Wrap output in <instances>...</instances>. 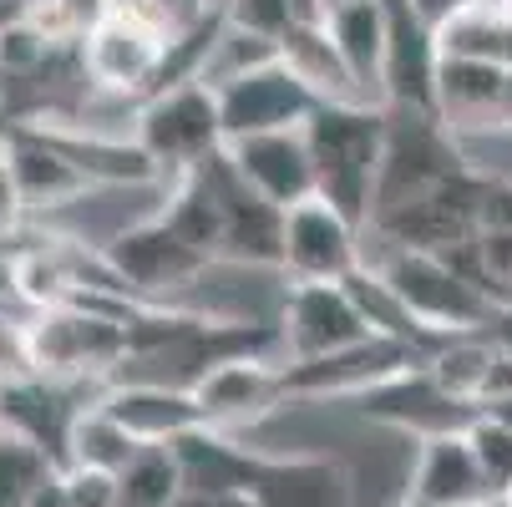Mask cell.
Masks as SVG:
<instances>
[{
    "label": "cell",
    "mask_w": 512,
    "mask_h": 507,
    "mask_svg": "<svg viewBox=\"0 0 512 507\" xmlns=\"http://www.w3.org/2000/svg\"><path fill=\"white\" fill-rule=\"evenodd\" d=\"M188 492H244L259 507H350L345 462L315 452H254L229 431H193L173 442Z\"/></svg>",
    "instance_id": "obj_1"
},
{
    "label": "cell",
    "mask_w": 512,
    "mask_h": 507,
    "mask_svg": "<svg viewBox=\"0 0 512 507\" xmlns=\"http://www.w3.org/2000/svg\"><path fill=\"white\" fill-rule=\"evenodd\" d=\"M305 142L315 158V198L340 208L355 229H371L386 153V107L320 102V112L305 122Z\"/></svg>",
    "instance_id": "obj_2"
},
{
    "label": "cell",
    "mask_w": 512,
    "mask_h": 507,
    "mask_svg": "<svg viewBox=\"0 0 512 507\" xmlns=\"http://www.w3.org/2000/svg\"><path fill=\"white\" fill-rule=\"evenodd\" d=\"M472 148L436 117V112H406L386 107V153H381V178H376V213L371 224L386 213L431 198L436 188H447L472 168Z\"/></svg>",
    "instance_id": "obj_3"
},
{
    "label": "cell",
    "mask_w": 512,
    "mask_h": 507,
    "mask_svg": "<svg viewBox=\"0 0 512 507\" xmlns=\"http://www.w3.org/2000/svg\"><path fill=\"white\" fill-rule=\"evenodd\" d=\"M365 264H376L386 284L406 300V310L431 335H487L497 320V305L472 289L442 254L421 249H365Z\"/></svg>",
    "instance_id": "obj_4"
},
{
    "label": "cell",
    "mask_w": 512,
    "mask_h": 507,
    "mask_svg": "<svg viewBox=\"0 0 512 507\" xmlns=\"http://www.w3.org/2000/svg\"><path fill=\"white\" fill-rule=\"evenodd\" d=\"M132 137L142 142L163 173V183L203 168L208 158L224 153V117H218V92L203 82L163 87L132 112Z\"/></svg>",
    "instance_id": "obj_5"
},
{
    "label": "cell",
    "mask_w": 512,
    "mask_h": 507,
    "mask_svg": "<svg viewBox=\"0 0 512 507\" xmlns=\"http://www.w3.org/2000/svg\"><path fill=\"white\" fill-rule=\"evenodd\" d=\"M102 259L112 264V274L127 284V295L142 300V305H173L183 289H193L213 264L188 249L158 213H148V219H137L117 234H107L102 244Z\"/></svg>",
    "instance_id": "obj_6"
},
{
    "label": "cell",
    "mask_w": 512,
    "mask_h": 507,
    "mask_svg": "<svg viewBox=\"0 0 512 507\" xmlns=\"http://www.w3.org/2000/svg\"><path fill=\"white\" fill-rule=\"evenodd\" d=\"M77 51H82V71H87L92 97H112V102H127L137 112L158 92L168 41L132 16H107L102 26H92V36Z\"/></svg>",
    "instance_id": "obj_7"
},
{
    "label": "cell",
    "mask_w": 512,
    "mask_h": 507,
    "mask_svg": "<svg viewBox=\"0 0 512 507\" xmlns=\"http://www.w3.org/2000/svg\"><path fill=\"white\" fill-rule=\"evenodd\" d=\"M365 264V229H355L325 198L284 213V284H345Z\"/></svg>",
    "instance_id": "obj_8"
},
{
    "label": "cell",
    "mask_w": 512,
    "mask_h": 507,
    "mask_svg": "<svg viewBox=\"0 0 512 507\" xmlns=\"http://www.w3.org/2000/svg\"><path fill=\"white\" fill-rule=\"evenodd\" d=\"M274 325H279L284 360H320V355H340L350 345L376 340L371 325L360 320V310L350 305L345 284H284Z\"/></svg>",
    "instance_id": "obj_9"
},
{
    "label": "cell",
    "mask_w": 512,
    "mask_h": 507,
    "mask_svg": "<svg viewBox=\"0 0 512 507\" xmlns=\"http://www.w3.org/2000/svg\"><path fill=\"white\" fill-rule=\"evenodd\" d=\"M279 366H284V360H269V355H234V360L208 366L188 386L193 401H198V411H203V426L239 437L244 426H259L264 416L284 411L289 401H284Z\"/></svg>",
    "instance_id": "obj_10"
},
{
    "label": "cell",
    "mask_w": 512,
    "mask_h": 507,
    "mask_svg": "<svg viewBox=\"0 0 512 507\" xmlns=\"http://www.w3.org/2000/svg\"><path fill=\"white\" fill-rule=\"evenodd\" d=\"M315 112H320V97L284 61H269V66L249 71V77L218 87L224 142L259 137V132H300Z\"/></svg>",
    "instance_id": "obj_11"
},
{
    "label": "cell",
    "mask_w": 512,
    "mask_h": 507,
    "mask_svg": "<svg viewBox=\"0 0 512 507\" xmlns=\"http://www.w3.org/2000/svg\"><path fill=\"white\" fill-rule=\"evenodd\" d=\"M203 178L224 208V259L218 264H244V269H279L284 259V208L259 198L234 163L218 153L203 163Z\"/></svg>",
    "instance_id": "obj_12"
},
{
    "label": "cell",
    "mask_w": 512,
    "mask_h": 507,
    "mask_svg": "<svg viewBox=\"0 0 512 507\" xmlns=\"http://www.w3.org/2000/svg\"><path fill=\"white\" fill-rule=\"evenodd\" d=\"M350 406H355L365 421H376V426L406 431L411 442L442 437V431H467V426L482 416V411H472V406H462V401H452V396L436 391V381L426 376V366H421V371H406V376H396V381L371 386L365 396H355Z\"/></svg>",
    "instance_id": "obj_13"
},
{
    "label": "cell",
    "mask_w": 512,
    "mask_h": 507,
    "mask_svg": "<svg viewBox=\"0 0 512 507\" xmlns=\"http://www.w3.org/2000/svg\"><path fill=\"white\" fill-rule=\"evenodd\" d=\"M224 158L234 163V173L269 198L274 208H295L315 198V158H310V142L305 127L300 132H259V137H239L224 142Z\"/></svg>",
    "instance_id": "obj_14"
},
{
    "label": "cell",
    "mask_w": 512,
    "mask_h": 507,
    "mask_svg": "<svg viewBox=\"0 0 512 507\" xmlns=\"http://www.w3.org/2000/svg\"><path fill=\"white\" fill-rule=\"evenodd\" d=\"M507 77H512V66H497V61L442 56V61H436V117H442L467 142V148L477 137L502 132Z\"/></svg>",
    "instance_id": "obj_15"
},
{
    "label": "cell",
    "mask_w": 512,
    "mask_h": 507,
    "mask_svg": "<svg viewBox=\"0 0 512 507\" xmlns=\"http://www.w3.org/2000/svg\"><path fill=\"white\" fill-rule=\"evenodd\" d=\"M386 26H391V46H386V107H406V112H436V31L416 16L411 0H386Z\"/></svg>",
    "instance_id": "obj_16"
},
{
    "label": "cell",
    "mask_w": 512,
    "mask_h": 507,
    "mask_svg": "<svg viewBox=\"0 0 512 507\" xmlns=\"http://www.w3.org/2000/svg\"><path fill=\"white\" fill-rule=\"evenodd\" d=\"M102 406L127 426V437L142 447H173L193 431H203V411L188 386H158V381H112L102 391Z\"/></svg>",
    "instance_id": "obj_17"
},
{
    "label": "cell",
    "mask_w": 512,
    "mask_h": 507,
    "mask_svg": "<svg viewBox=\"0 0 512 507\" xmlns=\"http://www.w3.org/2000/svg\"><path fill=\"white\" fill-rule=\"evenodd\" d=\"M406 497H416L426 507H487V502H497L477 457H472L467 431H442V437L416 442Z\"/></svg>",
    "instance_id": "obj_18"
},
{
    "label": "cell",
    "mask_w": 512,
    "mask_h": 507,
    "mask_svg": "<svg viewBox=\"0 0 512 507\" xmlns=\"http://www.w3.org/2000/svg\"><path fill=\"white\" fill-rule=\"evenodd\" d=\"M325 31H330L340 61L350 66L360 102L386 107V46H391L386 0H335Z\"/></svg>",
    "instance_id": "obj_19"
},
{
    "label": "cell",
    "mask_w": 512,
    "mask_h": 507,
    "mask_svg": "<svg viewBox=\"0 0 512 507\" xmlns=\"http://www.w3.org/2000/svg\"><path fill=\"white\" fill-rule=\"evenodd\" d=\"M11 173L21 183V198H26V213H56L66 203H82L92 193L87 173L71 163L56 142L36 127H11Z\"/></svg>",
    "instance_id": "obj_20"
},
{
    "label": "cell",
    "mask_w": 512,
    "mask_h": 507,
    "mask_svg": "<svg viewBox=\"0 0 512 507\" xmlns=\"http://www.w3.org/2000/svg\"><path fill=\"white\" fill-rule=\"evenodd\" d=\"M153 213H158V219H163L188 249H198L208 264L224 259V208H218V198H213L203 168L173 178V183L163 188V208H153Z\"/></svg>",
    "instance_id": "obj_21"
},
{
    "label": "cell",
    "mask_w": 512,
    "mask_h": 507,
    "mask_svg": "<svg viewBox=\"0 0 512 507\" xmlns=\"http://www.w3.org/2000/svg\"><path fill=\"white\" fill-rule=\"evenodd\" d=\"M345 295H350V305L360 310V320L371 325V335H381V340H401V345H416V350H426V355L442 345V340H452V335H431V330L406 310V300L386 284V274H381L376 264H360V269L345 279Z\"/></svg>",
    "instance_id": "obj_22"
},
{
    "label": "cell",
    "mask_w": 512,
    "mask_h": 507,
    "mask_svg": "<svg viewBox=\"0 0 512 507\" xmlns=\"http://www.w3.org/2000/svg\"><path fill=\"white\" fill-rule=\"evenodd\" d=\"M142 452L137 437H127V426L102 406V396L82 401L77 416L66 426V457L61 467H97V472H122Z\"/></svg>",
    "instance_id": "obj_23"
},
{
    "label": "cell",
    "mask_w": 512,
    "mask_h": 507,
    "mask_svg": "<svg viewBox=\"0 0 512 507\" xmlns=\"http://www.w3.org/2000/svg\"><path fill=\"white\" fill-rule=\"evenodd\" d=\"M279 61L295 71V77H300L320 102H360L350 66L340 61V51H335V41H330L325 26H295V31L279 41Z\"/></svg>",
    "instance_id": "obj_24"
},
{
    "label": "cell",
    "mask_w": 512,
    "mask_h": 507,
    "mask_svg": "<svg viewBox=\"0 0 512 507\" xmlns=\"http://www.w3.org/2000/svg\"><path fill=\"white\" fill-rule=\"evenodd\" d=\"M492 360H497V345L487 335H452L426 355V376L436 381L442 396L477 411V396H482V381L492 371Z\"/></svg>",
    "instance_id": "obj_25"
},
{
    "label": "cell",
    "mask_w": 512,
    "mask_h": 507,
    "mask_svg": "<svg viewBox=\"0 0 512 507\" xmlns=\"http://www.w3.org/2000/svg\"><path fill=\"white\" fill-rule=\"evenodd\" d=\"M122 507H178L183 502V467L173 447H142L122 472Z\"/></svg>",
    "instance_id": "obj_26"
},
{
    "label": "cell",
    "mask_w": 512,
    "mask_h": 507,
    "mask_svg": "<svg viewBox=\"0 0 512 507\" xmlns=\"http://www.w3.org/2000/svg\"><path fill=\"white\" fill-rule=\"evenodd\" d=\"M56 472V462L26 442V437H11V431H0V507H31L36 487Z\"/></svg>",
    "instance_id": "obj_27"
},
{
    "label": "cell",
    "mask_w": 512,
    "mask_h": 507,
    "mask_svg": "<svg viewBox=\"0 0 512 507\" xmlns=\"http://www.w3.org/2000/svg\"><path fill=\"white\" fill-rule=\"evenodd\" d=\"M218 16L229 31H244L254 41L279 46L295 31V0H218Z\"/></svg>",
    "instance_id": "obj_28"
},
{
    "label": "cell",
    "mask_w": 512,
    "mask_h": 507,
    "mask_svg": "<svg viewBox=\"0 0 512 507\" xmlns=\"http://www.w3.org/2000/svg\"><path fill=\"white\" fill-rule=\"evenodd\" d=\"M467 442H472V457H477L492 497H502L512 487V431L502 421H492V416H477L467 426Z\"/></svg>",
    "instance_id": "obj_29"
},
{
    "label": "cell",
    "mask_w": 512,
    "mask_h": 507,
    "mask_svg": "<svg viewBox=\"0 0 512 507\" xmlns=\"http://www.w3.org/2000/svg\"><path fill=\"white\" fill-rule=\"evenodd\" d=\"M26 381H36L31 320H21L0 305V386H26Z\"/></svg>",
    "instance_id": "obj_30"
},
{
    "label": "cell",
    "mask_w": 512,
    "mask_h": 507,
    "mask_svg": "<svg viewBox=\"0 0 512 507\" xmlns=\"http://www.w3.org/2000/svg\"><path fill=\"white\" fill-rule=\"evenodd\" d=\"M61 492L66 507H122L117 472H97V467H61Z\"/></svg>",
    "instance_id": "obj_31"
},
{
    "label": "cell",
    "mask_w": 512,
    "mask_h": 507,
    "mask_svg": "<svg viewBox=\"0 0 512 507\" xmlns=\"http://www.w3.org/2000/svg\"><path fill=\"white\" fill-rule=\"evenodd\" d=\"M482 168H487V163H482ZM477 234H512V173H497V168L482 173Z\"/></svg>",
    "instance_id": "obj_32"
},
{
    "label": "cell",
    "mask_w": 512,
    "mask_h": 507,
    "mask_svg": "<svg viewBox=\"0 0 512 507\" xmlns=\"http://www.w3.org/2000/svg\"><path fill=\"white\" fill-rule=\"evenodd\" d=\"M26 198H21V183H16V173H11V158L0 153V244L6 239H16L21 229H26Z\"/></svg>",
    "instance_id": "obj_33"
},
{
    "label": "cell",
    "mask_w": 512,
    "mask_h": 507,
    "mask_svg": "<svg viewBox=\"0 0 512 507\" xmlns=\"http://www.w3.org/2000/svg\"><path fill=\"white\" fill-rule=\"evenodd\" d=\"M507 396H512V350L497 345V360H492V371H487V381H482L477 411H492V406H502Z\"/></svg>",
    "instance_id": "obj_34"
},
{
    "label": "cell",
    "mask_w": 512,
    "mask_h": 507,
    "mask_svg": "<svg viewBox=\"0 0 512 507\" xmlns=\"http://www.w3.org/2000/svg\"><path fill=\"white\" fill-rule=\"evenodd\" d=\"M411 6H416V16H421L426 26H442L447 16H457V11L477 6V0H411Z\"/></svg>",
    "instance_id": "obj_35"
},
{
    "label": "cell",
    "mask_w": 512,
    "mask_h": 507,
    "mask_svg": "<svg viewBox=\"0 0 512 507\" xmlns=\"http://www.w3.org/2000/svg\"><path fill=\"white\" fill-rule=\"evenodd\" d=\"M178 507H259V502L244 492H183Z\"/></svg>",
    "instance_id": "obj_36"
},
{
    "label": "cell",
    "mask_w": 512,
    "mask_h": 507,
    "mask_svg": "<svg viewBox=\"0 0 512 507\" xmlns=\"http://www.w3.org/2000/svg\"><path fill=\"white\" fill-rule=\"evenodd\" d=\"M31 507H66V492H61V467L36 487V497H31Z\"/></svg>",
    "instance_id": "obj_37"
},
{
    "label": "cell",
    "mask_w": 512,
    "mask_h": 507,
    "mask_svg": "<svg viewBox=\"0 0 512 507\" xmlns=\"http://www.w3.org/2000/svg\"><path fill=\"white\" fill-rule=\"evenodd\" d=\"M487 340H492V345H502V350H512V310H497V320H492Z\"/></svg>",
    "instance_id": "obj_38"
},
{
    "label": "cell",
    "mask_w": 512,
    "mask_h": 507,
    "mask_svg": "<svg viewBox=\"0 0 512 507\" xmlns=\"http://www.w3.org/2000/svg\"><path fill=\"white\" fill-rule=\"evenodd\" d=\"M482 416H492V421H502V426L512 431V396H507L502 406H492V411H482Z\"/></svg>",
    "instance_id": "obj_39"
},
{
    "label": "cell",
    "mask_w": 512,
    "mask_h": 507,
    "mask_svg": "<svg viewBox=\"0 0 512 507\" xmlns=\"http://www.w3.org/2000/svg\"><path fill=\"white\" fill-rule=\"evenodd\" d=\"M502 132H512V77H507V97H502Z\"/></svg>",
    "instance_id": "obj_40"
},
{
    "label": "cell",
    "mask_w": 512,
    "mask_h": 507,
    "mask_svg": "<svg viewBox=\"0 0 512 507\" xmlns=\"http://www.w3.org/2000/svg\"><path fill=\"white\" fill-rule=\"evenodd\" d=\"M11 148V117H6V107H0V153Z\"/></svg>",
    "instance_id": "obj_41"
},
{
    "label": "cell",
    "mask_w": 512,
    "mask_h": 507,
    "mask_svg": "<svg viewBox=\"0 0 512 507\" xmlns=\"http://www.w3.org/2000/svg\"><path fill=\"white\" fill-rule=\"evenodd\" d=\"M396 507H426V502H416V497H401V502H396Z\"/></svg>",
    "instance_id": "obj_42"
},
{
    "label": "cell",
    "mask_w": 512,
    "mask_h": 507,
    "mask_svg": "<svg viewBox=\"0 0 512 507\" xmlns=\"http://www.w3.org/2000/svg\"><path fill=\"white\" fill-rule=\"evenodd\" d=\"M497 507H512V487H507V492H502V497H497Z\"/></svg>",
    "instance_id": "obj_43"
}]
</instances>
